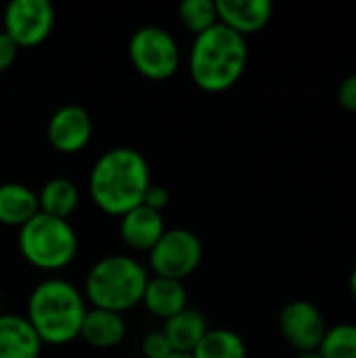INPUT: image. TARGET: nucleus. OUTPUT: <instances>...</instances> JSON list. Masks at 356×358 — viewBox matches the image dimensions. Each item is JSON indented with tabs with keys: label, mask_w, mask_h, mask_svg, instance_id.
<instances>
[{
	"label": "nucleus",
	"mask_w": 356,
	"mask_h": 358,
	"mask_svg": "<svg viewBox=\"0 0 356 358\" xmlns=\"http://www.w3.org/2000/svg\"><path fill=\"white\" fill-rule=\"evenodd\" d=\"M250 50L245 36L220 21L193 38L189 50V73L197 88L225 92L233 88L248 67Z\"/></svg>",
	"instance_id": "2"
},
{
	"label": "nucleus",
	"mask_w": 356,
	"mask_h": 358,
	"mask_svg": "<svg viewBox=\"0 0 356 358\" xmlns=\"http://www.w3.org/2000/svg\"><path fill=\"white\" fill-rule=\"evenodd\" d=\"M38 203H40V212L69 220V216L76 212L80 203V189L71 178L65 176L48 178L38 191Z\"/></svg>",
	"instance_id": "18"
},
{
	"label": "nucleus",
	"mask_w": 356,
	"mask_h": 358,
	"mask_svg": "<svg viewBox=\"0 0 356 358\" xmlns=\"http://www.w3.org/2000/svg\"><path fill=\"white\" fill-rule=\"evenodd\" d=\"M172 346L168 342V338L164 336V331H149L143 340V355L145 358H168L172 355Z\"/></svg>",
	"instance_id": "22"
},
{
	"label": "nucleus",
	"mask_w": 356,
	"mask_h": 358,
	"mask_svg": "<svg viewBox=\"0 0 356 358\" xmlns=\"http://www.w3.org/2000/svg\"><path fill=\"white\" fill-rule=\"evenodd\" d=\"M355 63H356V57H355Z\"/></svg>",
	"instance_id": "30"
},
{
	"label": "nucleus",
	"mask_w": 356,
	"mask_h": 358,
	"mask_svg": "<svg viewBox=\"0 0 356 358\" xmlns=\"http://www.w3.org/2000/svg\"><path fill=\"white\" fill-rule=\"evenodd\" d=\"M147 281L149 273L134 256L109 254L90 266L84 281V298L92 308L122 315L141 304Z\"/></svg>",
	"instance_id": "4"
},
{
	"label": "nucleus",
	"mask_w": 356,
	"mask_h": 358,
	"mask_svg": "<svg viewBox=\"0 0 356 358\" xmlns=\"http://www.w3.org/2000/svg\"><path fill=\"white\" fill-rule=\"evenodd\" d=\"M141 304L159 319H170L183 308L189 306V292L183 281L168 279V277H157L149 275V281L143 292Z\"/></svg>",
	"instance_id": "14"
},
{
	"label": "nucleus",
	"mask_w": 356,
	"mask_h": 358,
	"mask_svg": "<svg viewBox=\"0 0 356 358\" xmlns=\"http://www.w3.org/2000/svg\"><path fill=\"white\" fill-rule=\"evenodd\" d=\"M86 310V298L71 281L48 277L31 289L25 319L36 329L42 344L65 346L80 338Z\"/></svg>",
	"instance_id": "3"
},
{
	"label": "nucleus",
	"mask_w": 356,
	"mask_h": 358,
	"mask_svg": "<svg viewBox=\"0 0 356 358\" xmlns=\"http://www.w3.org/2000/svg\"><path fill=\"white\" fill-rule=\"evenodd\" d=\"M191 358H248V346L233 329H208L193 348Z\"/></svg>",
	"instance_id": "19"
},
{
	"label": "nucleus",
	"mask_w": 356,
	"mask_h": 358,
	"mask_svg": "<svg viewBox=\"0 0 356 358\" xmlns=\"http://www.w3.org/2000/svg\"><path fill=\"white\" fill-rule=\"evenodd\" d=\"M208 329L210 327H208V321H206L204 313H199L197 308L187 306L180 313H176L174 317L166 319L162 331L168 338L174 352L191 355L193 348L199 344V340L206 336Z\"/></svg>",
	"instance_id": "16"
},
{
	"label": "nucleus",
	"mask_w": 356,
	"mask_h": 358,
	"mask_svg": "<svg viewBox=\"0 0 356 358\" xmlns=\"http://www.w3.org/2000/svg\"><path fill=\"white\" fill-rule=\"evenodd\" d=\"M147 254L153 275L185 281L199 266L204 258V243L193 231L174 227L166 229Z\"/></svg>",
	"instance_id": "7"
},
{
	"label": "nucleus",
	"mask_w": 356,
	"mask_h": 358,
	"mask_svg": "<svg viewBox=\"0 0 356 358\" xmlns=\"http://www.w3.org/2000/svg\"><path fill=\"white\" fill-rule=\"evenodd\" d=\"M218 21L241 36L260 31L273 17L271 0H216Z\"/></svg>",
	"instance_id": "12"
},
{
	"label": "nucleus",
	"mask_w": 356,
	"mask_h": 358,
	"mask_svg": "<svg viewBox=\"0 0 356 358\" xmlns=\"http://www.w3.org/2000/svg\"><path fill=\"white\" fill-rule=\"evenodd\" d=\"M4 34L23 46H36L48 38L55 27V6L48 0H10L2 15Z\"/></svg>",
	"instance_id": "8"
},
{
	"label": "nucleus",
	"mask_w": 356,
	"mask_h": 358,
	"mask_svg": "<svg viewBox=\"0 0 356 358\" xmlns=\"http://www.w3.org/2000/svg\"><path fill=\"white\" fill-rule=\"evenodd\" d=\"M2 306H4V298H2V294H0V315H2Z\"/></svg>",
	"instance_id": "29"
},
{
	"label": "nucleus",
	"mask_w": 356,
	"mask_h": 358,
	"mask_svg": "<svg viewBox=\"0 0 356 358\" xmlns=\"http://www.w3.org/2000/svg\"><path fill=\"white\" fill-rule=\"evenodd\" d=\"M178 19L197 36L218 23L216 0H183L178 4Z\"/></svg>",
	"instance_id": "21"
},
{
	"label": "nucleus",
	"mask_w": 356,
	"mask_h": 358,
	"mask_svg": "<svg viewBox=\"0 0 356 358\" xmlns=\"http://www.w3.org/2000/svg\"><path fill=\"white\" fill-rule=\"evenodd\" d=\"M279 331L283 340L298 352L319 350L327 323L323 313L308 300H294L279 315Z\"/></svg>",
	"instance_id": "9"
},
{
	"label": "nucleus",
	"mask_w": 356,
	"mask_h": 358,
	"mask_svg": "<svg viewBox=\"0 0 356 358\" xmlns=\"http://www.w3.org/2000/svg\"><path fill=\"white\" fill-rule=\"evenodd\" d=\"M168 201H170L168 189H166L164 185H157V182L151 180V185L147 187V191H145V195H143V206L162 212V210L168 206Z\"/></svg>",
	"instance_id": "24"
},
{
	"label": "nucleus",
	"mask_w": 356,
	"mask_h": 358,
	"mask_svg": "<svg viewBox=\"0 0 356 358\" xmlns=\"http://www.w3.org/2000/svg\"><path fill=\"white\" fill-rule=\"evenodd\" d=\"M319 352L323 358H356V323L327 327Z\"/></svg>",
	"instance_id": "20"
},
{
	"label": "nucleus",
	"mask_w": 356,
	"mask_h": 358,
	"mask_svg": "<svg viewBox=\"0 0 356 358\" xmlns=\"http://www.w3.org/2000/svg\"><path fill=\"white\" fill-rule=\"evenodd\" d=\"M128 327L120 313L103 310V308H88L80 327V338L94 346V348H115L126 340Z\"/></svg>",
	"instance_id": "15"
},
{
	"label": "nucleus",
	"mask_w": 356,
	"mask_h": 358,
	"mask_svg": "<svg viewBox=\"0 0 356 358\" xmlns=\"http://www.w3.org/2000/svg\"><path fill=\"white\" fill-rule=\"evenodd\" d=\"M168 358H191V355H180V352H172Z\"/></svg>",
	"instance_id": "28"
},
{
	"label": "nucleus",
	"mask_w": 356,
	"mask_h": 358,
	"mask_svg": "<svg viewBox=\"0 0 356 358\" xmlns=\"http://www.w3.org/2000/svg\"><path fill=\"white\" fill-rule=\"evenodd\" d=\"M164 231L166 222L162 212L151 210L143 203L120 216V235L130 250L149 252L164 235Z\"/></svg>",
	"instance_id": "11"
},
{
	"label": "nucleus",
	"mask_w": 356,
	"mask_h": 358,
	"mask_svg": "<svg viewBox=\"0 0 356 358\" xmlns=\"http://www.w3.org/2000/svg\"><path fill=\"white\" fill-rule=\"evenodd\" d=\"M42 346L25 315H0V358H40Z\"/></svg>",
	"instance_id": "13"
},
{
	"label": "nucleus",
	"mask_w": 356,
	"mask_h": 358,
	"mask_svg": "<svg viewBox=\"0 0 356 358\" xmlns=\"http://www.w3.org/2000/svg\"><path fill=\"white\" fill-rule=\"evenodd\" d=\"M40 212L38 193L23 182L0 185V224L21 229Z\"/></svg>",
	"instance_id": "17"
},
{
	"label": "nucleus",
	"mask_w": 356,
	"mask_h": 358,
	"mask_svg": "<svg viewBox=\"0 0 356 358\" xmlns=\"http://www.w3.org/2000/svg\"><path fill=\"white\" fill-rule=\"evenodd\" d=\"M128 57L138 73L149 80H166L180 67V48L174 36L159 25H143L128 40Z\"/></svg>",
	"instance_id": "6"
},
{
	"label": "nucleus",
	"mask_w": 356,
	"mask_h": 358,
	"mask_svg": "<svg viewBox=\"0 0 356 358\" xmlns=\"http://www.w3.org/2000/svg\"><path fill=\"white\" fill-rule=\"evenodd\" d=\"M21 256L40 271H61L78 254V235L69 220L38 212L19 229Z\"/></svg>",
	"instance_id": "5"
},
{
	"label": "nucleus",
	"mask_w": 356,
	"mask_h": 358,
	"mask_svg": "<svg viewBox=\"0 0 356 358\" xmlns=\"http://www.w3.org/2000/svg\"><path fill=\"white\" fill-rule=\"evenodd\" d=\"M296 358H323V355L319 350H308V352H298Z\"/></svg>",
	"instance_id": "26"
},
{
	"label": "nucleus",
	"mask_w": 356,
	"mask_h": 358,
	"mask_svg": "<svg viewBox=\"0 0 356 358\" xmlns=\"http://www.w3.org/2000/svg\"><path fill=\"white\" fill-rule=\"evenodd\" d=\"M19 55V46L13 42V38L4 31H0V73L6 71Z\"/></svg>",
	"instance_id": "25"
},
{
	"label": "nucleus",
	"mask_w": 356,
	"mask_h": 358,
	"mask_svg": "<svg viewBox=\"0 0 356 358\" xmlns=\"http://www.w3.org/2000/svg\"><path fill=\"white\" fill-rule=\"evenodd\" d=\"M46 136L57 151L78 153L92 138V117L82 105H63L50 115Z\"/></svg>",
	"instance_id": "10"
},
{
	"label": "nucleus",
	"mask_w": 356,
	"mask_h": 358,
	"mask_svg": "<svg viewBox=\"0 0 356 358\" xmlns=\"http://www.w3.org/2000/svg\"><path fill=\"white\" fill-rule=\"evenodd\" d=\"M338 103L342 109L356 113V71L346 76L338 86Z\"/></svg>",
	"instance_id": "23"
},
{
	"label": "nucleus",
	"mask_w": 356,
	"mask_h": 358,
	"mask_svg": "<svg viewBox=\"0 0 356 358\" xmlns=\"http://www.w3.org/2000/svg\"><path fill=\"white\" fill-rule=\"evenodd\" d=\"M151 185V170L145 155L132 147L107 149L92 164L88 174V193L99 210L122 216L143 203Z\"/></svg>",
	"instance_id": "1"
},
{
	"label": "nucleus",
	"mask_w": 356,
	"mask_h": 358,
	"mask_svg": "<svg viewBox=\"0 0 356 358\" xmlns=\"http://www.w3.org/2000/svg\"><path fill=\"white\" fill-rule=\"evenodd\" d=\"M348 283H350V294H353V298L356 300V266L353 268V273H350V281Z\"/></svg>",
	"instance_id": "27"
}]
</instances>
